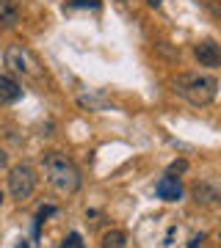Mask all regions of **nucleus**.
I'll return each mask as SVG.
<instances>
[{
	"instance_id": "nucleus-1",
	"label": "nucleus",
	"mask_w": 221,
	"mask_h": 248,
	"mask_svg": "<svg viewBox=\"0 0 221 248\" xmlns=\"http://www.w3.org/2000/svg\"><path fill=\"white\" fill-rule=\"evenodd\" d=\"M42 169H44L47 185L61 196H75L80 190V185H83L80 169L64 155V152H44L42 155Z\"/></svg>"
},
{
	"instance_id": "nucleus-2",
	"label": "nucleus",
	"mask_w": 221,
	"mask_h": 248,
	"mask_svg": "<svg viewBox=\"0 0 221 248\" xmlns=\"http://www.w3.org/2000/svg\"><path fill=\"white\" fill-rule=\"evenodd\" d=\"M171 91L183 97L188 105L207 108L219 97V80L213 75H199V72H183L171 80Z\"/></svg>"
},
{
	"instance_id": "nucleus-3",
	"label": "nucleus",
	"mask_w": 221,
	"mask_h": 248,
	"mask_svg": "<svg viewBox=\"0 0 221 248\" xmlns=\"http://www.w3.org/2000/svg\"><path fill=\"white\" fill-rule=\"evenodd\" d=\"M6 185H9V196L14 202H28V199L36 193V185H39L36 169L31 163H17V166H11L9 177H6Z\"/></svg>"
},
{
	"instance_id": "nucleus-4",
	"label": "nucleus",
	"mask_w": 221,
	"mask_h": 248,
	"mask_svg": "<svg viewBox=\"0 0 221 248\" xmlns=\"http://www.w3.org/2000/svg\"><path fill=\"white\" fill-rule=\"evenodd\" d=\"M6 66L14 75H22V78H42V66L25 45H11L6 50Z\"/></svg>"
},
{
	"instance_id": "nucleus-5",
	"label": "nucleus",
	"mask_w": 221,
	"mask_h": 248,
	"mask_svg": "<svg viewBox=\"0 0 221 248\" xmlns=\"http://www.w3.org/2000/svg\"><path fill=\"white\" fill-rule=\"evenodd\" d=\"M194 58L199 61V66H207V69H216L221 63V50L213 39H202L194 45Z\"/></svg>"
},
{
	"instance_id": "nucleus-6",
	"label": "nucleus",
	"mask_w": 221,
	"mask_h": 248,
	"mask_svg": "<svg viewBox=\"0 0 221 248\" xmlns=\"http://www.w3.org/2000/svg\"><path fill=\"white\" fill-rule=\"evenodd\" d=\"M22 99V86L11 75H0V105H14Z\"/></svg>"
},
{
	"instance_id": "nucleus-7",
	"label": "nucleus",
	"mask_w": 221,
	"mask_h": 248,
	"mask_svg": "<svg viewBox=\"0 0 221 248\" xmlns=\"http://www.w3.org/2000/svg\"><path fill=\"white\" fill-rule=\"evenodd\" d=\"M155 193L163 199V202H180L183 199V185L177 182V177H163L158 179V185H155Z\"/></svg>"
},
{
	"instance_id": "nucleus-8",
	"label": "nucleus",
	"mask_w": 221,
	"mask_h": 248,
	"mask_svg": "<svg viewBox=\"0 0 221 248\" xmlns=\"http://www.w3.org/2000/svg\"><path fill=\"white\" fill-rule=\"evenodd\" d=\"M194 202L196 204H216L219 202V185L210 182V179L199 182V185L194 187Z\"/></svg>"
},
{
	"instance_id": "nucleus-9",
	"label": "nucleus",
	"mask_w": 221,
	"mask_h": 248,
	"mask_svg": "<svg viewBox=\"0 0 221 248\" xmlns=\"http://www.w3.org/2000/svg\"><path fill=\"white\" fill-rule=\"evenodd\" d=\"M19 19V9L14 0H0V28H14Z\"/></svg>"
},
{
	"instance_id": "nucleus-10",
	"label": "nucleus",
	"mask_w": 221,
	"mask_h": 248,
	"mask_svg": "<svg viewBox=\"0 0 221 248\" xmlns=\"http://www.w3.org/2000/svg\"><path fill=\"white\" fill-rule=\"evenodd\" d=\"M100 246H102V248H124V246H127V232H122V229L105 232L102 240H100Z\"/></svg>"
},
{
	"instance_id": "nucleus-11",
	"label": "nucleus",
	"mask_w": 221,
	"mask_h": 248,
	"mask_svg": "<svg viewBox=\"0 0 221 248\" xmlns=\"http://www.w3.org/2000/svg\"><path fill=\"white\" fill-rule=\"evenodd\" d=\"M78 105L86 108V110H108V102L102 97H94V94H83V97H78Z\"/></svg>"
},
{
	"instance_id": "nucleus-12",
	"label": "nucleus",
	"mask_w": 221,
	"mask_h": 248,
	"mask_svg": "<svg viewBox=\"0 0 221 248\" xmlns=\"http://www.w3.org/2000/svg\"><path fill=\"white\" fill-rule=\"evenodd\" d=\"M188 171V160H174V163H171V166H169V177H180V174H186Z\"/></svg>"
},
{
	"instance_id": "nucleus-13",
	"label": "nucleus",
	"mask_w": 221,
	"mask_h": 248,
	"mask_svg": "<svg viewBox=\"0 0 221 248\" xmlns=\"http://www.w3.org/2000/svg\"><path fill=\"white\" fill-rule=\"evenodd\" d=\"M58 248H86V246H83V237H80L78 232H72V234H69L67 240H64V243H61Z\"/></svg>"
},
{
	"instance_id": "nucleus-14",
	"label": "nucleus",
	"mask_w": 221,
	"mask_h": 248,
	"mask_svg": "<svg viewBox=\"0 0 221 248\" xmlns=\"http://www.w3.org/2000/svg\"><path fill=\"white\" fill-rule=\"evenodd\" d=\"M100 0H67V6H75V9H97Z\"/></svg>"
},
{
	"instance_id": "nucleus-15",
	"label": "nucleus",
	"mask_w": 221,
	"mask_h": 248,
	"mask_svg": "<svg viewBox=\"0 0 221 248\" xmlns=\"http://www.w3.org/2000/svg\"><path fill=\"white\" fill-rule=\"evenodd\" d=\"M58 210H55L53 204H47V207H39V215H36V221H42V218H50V215H55Z\"/></svg>"
},
{
	"instance_id": "nucleus-16",
	"label": "nucleus",
	"mask_w": 221,
	"mask_h": 248,
	"mask_svg": "<svg viewBox=\"0 0 221 248\" xmlns=\"http://www.w3.org/2000/svg\"><path fill=\"white\" fill-rule=\"evenodd\" d=\"M9 166V155H6V149H0V171Z\"/></svg>"
},
{
	"instance_id": "nucleus-17",
	"label": "nucleus",
	"mask_w": 221,
	"mask_h": 248,
	"mask_svg": "<svg viewBox=\"0 0 221 248\" xmlns=\"http://www.w3.org/2000/svg\"><path fill=\"white\" fill-rule=\"evenodd\" d=\"M147 6H150V9H155V11H158L160 6H163V0H147Z\"/></svg>"
},
{
	"instance_id": "nucleus-18",
	"label": "nucleus",
	"mask_w": 221,
	"mask_h": 248,
	"mask_svg": "<svg viewBox=\"0 0 221 248\" xmlns=\"http://www.w3.org/2000/svg\"><path fill=\"white\" fill-rule=\"evenodd\" d=\"M199 243H202V234H199V237H194V240H191V243H188V248H202V246H199Z\"/></svg>"
},
{
	"instance_id": "nucleus-19",
	"label": "nucleus",
	"mask_w": 221,
	"mask_h": 248,
	"mask_svg": "<svg viewBox=\"0 0 221 248\" xmlns=\"http://www.w3.org/2000/svg\"><path fill=\"white\" fill-rule=\"evenodd\" d=\"M17 248H31V246H28V240H19V246Z\"/></svg>"
},
{
	"instance_id": "nucleus-20",
	"label": "nucleus",
	"mask_w": 221,
	"mask_h": 248,
	"mask_svg": "<svg viewBox=\"0 0 221 248\" xmlns=\"http://www.w3.org/2000/svg\"><path fill=\"white\" fill-rule=\"evenodd\" d=\"M3 199H6V196H3V190H0V204H3Z\"/></svg>"
},
{
	"instance_id": "nucleus-21",
	"label": "nucleus",
	"mask_w": 221,
	"mask_h": 248,
	"mask_svg": "<svg viewBox=\"0 0 221 248\" xmlns=\"http://www.w3.org/2000/svg\"><path fill=\"white\" fill-rule=\"evenodd\" d=\"M119 3H130V0H119Z\"/></svg>"
}]
</instances>
